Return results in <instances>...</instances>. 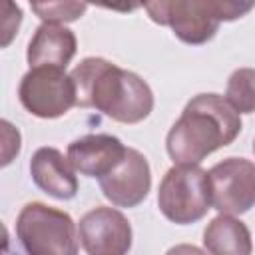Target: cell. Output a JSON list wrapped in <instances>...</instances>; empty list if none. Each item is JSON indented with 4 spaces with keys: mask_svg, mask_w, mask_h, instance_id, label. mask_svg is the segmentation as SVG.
<instances>
[{
    "mask_svg": "<svg viewBox=\"0 0 255 255\" xmlns=\"http://www.w3.org/2000/svg\"><path fill=\"white\" fill-rule=\"evenodd\" d=\"M78 40L76 34L62 24H40L28 44L26 60L30 68L54 66L64 68L76 56Z\"/></svg>",
    "mask_w": 255,
    "mask_h": 255,
    "instance_id": "cell-12",
    "label": "cell"
},
{
    "mask_svg": "<svg viewBox=\"0 0 255 255\" xmlns=\"http://www.w3.org/2000/svg\"><path fill=\"white\" fill-rule=\"evenodd\" d=\"M253 153H255V139H253Z\"/></svg>",
    "mask_w": 255,
    "mask_h": 255,
    "instance_id": "cell-17",
    "label": "cell"
},
{
    "mask_svg": "<svg viewBox=\"0 0 255 255\" xmlns=\"http://www.w3.org/2000/svg\"><path fill=\"white\" fill-rule=\"evenodd\" d=\"M203 245L209 255H251L253 251L247 225L233 215L213 217L203 231Z\"/></svg>",
    "mask_w": 255,
    "mask_h": 255,
    "instance_id": "cell-13",
    "label": "cell"
},
{
    "mask_svg": "<svg viewBox=\"0 0 255 255\" xmlns=\"http://www.w3.org/2000/svg\"><path fill=\"white\" fill-rule=\"evenodd\" d=\"M16 235L26 255H78L74 219L40 201L26 203L16 219Z\"/></svg>",
    "mask_w": 255,
    "mask_h": 255,
    "instance_id": "cell-4",
    "label": "cell"
},
{
    "mask_svg": "<svg viewBox=\"0 0 255 255\" xmlns=\"http://www.w3.org/2000/svg\"><path fill=\"white\" fill-rule=\"evenodd\" d=\"M128 147L120 137L110 133H88L68 145V159L72 167L88 177L102 179L126 155Z\"/></svg>",
    "mask_w": 255,
    "mask_h": 255,
    "instance_id": "cell-10",
    "label": "cell"
},
{
    "mask_svg": "<svg viewBox=\"0 0 255 255\" xmlns=\"http://www.w3.org/2000/svg\"><path fill=\"white\" fill-rule=\"evenodd\" d=\"M70 76L80 108H94L122 124L143 122L153 110V92L147 82L110 60L84 58Z\"/></svg>",
    "mask_w": 255,
    "mask_h": 255,
    "instance_id": "cell-1",
    "label": "cell"
},
{
    "mask_svg": "<svg viewBox=\"0 0 255 255\" xmlns=\"http://www.w3.org/2000/svg\"><path fill=\"white\" fill-rule=\"evenodd\" d=\"M157 207L165 219L189 225L211 209L209 175L199 165H173L165 171L157 189Z\"/></svg>",
    "mask_w": 255,
    "mask_h": 255,
    "instance_id": "cell-5",
    "label": "cell"
},
{
    "mask_svg": "<svg viewBox=\"0 0 255 255\" xmlns=\"http://www.w3.org/2000/svg\"><path fill=\"white\" fill-rule=\"evenodd\" d=\"M225 100L237 114L255 112V68H237L229 76Z\"/></svg>",
    "mask_w": 255,
    "mask_h": 255,
    "instance_id": "cell-14",
    "label": "cell"
},
{
    "mask_svg": "<svg viewBox=\"0 0 255 255\" xmlns=\"http://www.w3.org/2000/svg\"><path fill=\"white\" fill-rule=\"evenodd\" d=\"M241 118L219 94H197L165 137L167 155L175 165H199L209 153L233 143Z\"/></svg>",
    "mask_w": 255,
    "mask_h": 255,
    "instance_id": "cell-2",
    "label": "cell"
},
{
    "mask_svg": "<svg viewBox=\"0 0 255 255\" xmlns=\"http://www.w3.org/2000/svg\"><path fill=\"white\" fill-rule=\"evenodd\" d=\"M18 98L32 116L54 120L76 106V86L64 68H30L20 80Z\"/></svg>",
    "mask_w": 255,
    "mask_h": 255,
    "instance_id": "cell-6",
    "label": "cell"
},
{
    "mask_svg": "<svg viewBox=\"0 0 255 255\" xmlns=\"http://www.w3.org/2000/svg\"><path fill=\"white\" fill-rule=\"evenodd\" d=\"M147 16L159 24L169 26L173 34L191 46L211 40L221 22H231L255 8V2L233 0H161L143 6Z\"/></svg>",
    "mask_w": 255,
    "mask_h": 255,
    "instance_id": "cell-3",
    "label": "cell"
},
{
    "mask_svg": "<svg viewBox=\"0 0 255 255\" xmlns=\"http://www.w3.org/2000/svg\"><path fill=\"white\" fill-rule=\"evenodd\" d=\"M78 237L88 255H128L131 249V225L116 207H94L82 215Z\"/></svg>",
    "mask_w": 255,
    "mask_h": 255,
    "instance_id": "cell-8",
    "label": "cell"
},
{
    "mask_svg": "<svg viewBox=\"0 0 255 255\" xmlns=\"http://www.w3.org/2000/svg\"><path fill=\"white\" fill-rule=\"evenodd\" d=\"M165 255H207V251H203L195 245H189V243H179V245L169 247Z\"/></svg>",
    "mask_w": 255,
    "mask_h": 255,
    "instance_id": "cell-16",
    "label": "cell"
},
{
    "mask_svg": "<svg viewBox=\"0 0 255 255\" xmlns=\"http://www.w3.org/2000/svg\"><path fill=\"white\" fill-rule=\"evenodd\" d=\"M211 207L219 215H241L255 205V163L245 157H227L209 171Z\"/></svg>",
    "mask_w": 255,
    "mask_h": 255,
    "instance_id": "cell-7",
    "label": "cell"
},
{
    "mask_svg": "<svg viewBox=\"0 0 255 255\" xmlns=\"http://www.w3.org/2000/svg\"><path fill=\"white\" fill-rule=\"evenodd\" d=\"M32 10L44 24H62L78 20L86 10L88 4L84 2H32Z\"/></svg>",
    "mask_w": 255,
    "mask_h": 255,
    "instance_id": "cell-15",
    "label": "cell"
},
{
    "mask_svg": "<svg viewBox=\"0 0 255 255\" xmlns=\"http://www.w3.org/2000/svg\"><path fill=\"white\" fill-rule=\"evenodd\" d=\"M34 183L56 199H72L78 193V177L70 159L56 147H38L30 159Z\"/></svg>",
    "mask_w": 255,
    "mask_h": 255,
    "instance_id": "cell-11",
    "label": "cell"
},
{
    "mask_svg": "<svg viewBox=\"0 0 255 255\" xmlns=\"http://www.w3.org/2000/svg\"><path fill=\"white\" fill-rule=\"evenodd\" d=\"M100 181V189L116 207L139 205L151 187V169L143 153L128 147L124 159Z\"/></svg>",
    "mask_w": 255,
    "mask_h": 255,
    "instance_id": "cell-9",
    "label": "cell"
}]
</instances>
